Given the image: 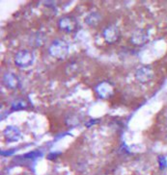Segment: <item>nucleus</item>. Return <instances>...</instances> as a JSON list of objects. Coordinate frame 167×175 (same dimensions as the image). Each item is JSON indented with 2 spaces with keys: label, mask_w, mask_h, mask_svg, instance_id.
<instances>
[{
  "label": "nucleus",
  "mask_w": 167,
  "mask_h": 175,
  "mask_svg": "<svg viewBox=\"0 0 167 175\" xmlns=\"http://www.w3.org/2000/svg\"><path fill=\"white\" fill-rule=\"evenodd\" d=\"M158 163H159V168L164 169L167 168V161L166 158L164 156H159L158 157Z\"/></svg>",
  "instance_id": "0eeeda50"
},
{
  "label": "nucleus",
  "mask_w": 167,
  "mask_h": 175,
  "mask_svg": "<svg viewBox=\"0 0 167 175\" xmlns=\"http://www.w3.org/2000/svg\"><path fill=\"white\" fill-rule=\"evenodd\" d=\"M64 49H68L67 45L64 42H62V41H56L55 42H53L49 51L53 56H58V52H61L62 56L64 57L68 52V51H65Z\"/></svg>",
  "instance_id": "7ed1b4c3"
},
{
  "label": "nucleus",
  "mask_w": 167,
  "mask_h": 175,
  "mask_svg": "<svg viewBox=\"0 0 167 175\" xmlns=\"http://www.w3.org/2000/svg\"><path fill=\"white\" fill-rule=\"evenodd\" d=\"M42 153H40L39 151H33V152H30V153H27L24 155V158H28V159H34V158H37L39 156H41Z\"/></svg>",
  "instance_id": "6e6552de"
},
{
  "label": "nucleus",
  "mask_w": 167,
  "mask_h": 175,
  "mask_svg": "<svg viewBox=\"0 0 167 175\" xmlns=\"http://www.w3.org/2000/svg\"><path fill=\"white\" fill-rule=\"evenodd\" d=\"M136 76H137V78L139 79V81H147V80H149L151 78L152 72L149 71L148 67H143L137 71Z\"/></svg>",
  "instance_id": "423d86ee"
},
{
  "label": "nucleus",
  "mask_w": 167,
  "mask_h": 175,
  "mask_svg": "<svg viewBox=\"0 0 167 175\" xmlns=\"http://www.w3.org/2000/svg\"><path fill=\"white\" fill-rule=\"evenodd\" d=\"M4 136L5 138L10 140V142H16L21 138V132L18 128L13 127V126H9L5 129L4 131Z\"/></svg>",
  "instance_id": "f03ea898"
},
{
  "label": "nucleus",
  "mask_w": 167,
  "mask_h": 175,
  "mask_svg": "<svg viewBox=\"0 0 167 175\" xmlns=\"http://www.w3.org/2000/svg\"><path fill=\"white\" fill-rule=\"evenodd\" d=\"M33 62V54L27 50L21 51L16 56V64L19 67H27Z\"/></svg>",
  "instance_id": "f257e3e1"
},
{
  "label": "nucleus",
  "mask_w": 167,
  "mask_h": 175,
  "mask_svg": "<svg viewBox=\"0 0 167 175\" xmlns=\"http://www.w3.org/2000/svg\"><path fill=\"white\" fill-rule=\"evenodd\" d=\"M104 38L108 42H114L118 39V31L114 27H108L104 31Z\"/></svg>",
  "instance_id": "39448f33"
},
{
  "label": "nucleus",
  "mask_w": 167,
  "mask_h": 175,
  "mask_svg": "<svg viewBox=\"0 0 167 175\" xmlns=\"http://www.w3.org/2000/svg\"><path fill=\"white\" fill-rule=\"evenodd\" d=\"M59 25L61 29L67 31V32H71L76 28V21L74 20L73 18H64L60 20Z\"/></svg>",
  "instance_id": "20e7f679"
}]
</instances>
